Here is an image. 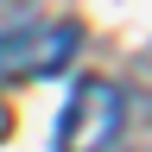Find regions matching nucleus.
<instances>
[{
  "mask_svg": "<svg viewBox=\"0 0 152 152\" xmlns=\"http://www.w3.org/2000/svg\"><path fill=\"white\" fill-rule=\"evenodd\" d=\"M83 26L76 19H19L0 32V76H57L70 70Z\"/></svg>",
  "mask_w": 152,
  "mask_h": 152,
  "instance_id": "obj_1",
  "label": "nucleus"
},
{
  "mask_svg": "<svg viewBox=\"0 0 152 152\" xmlns=\"http://www.w3.org/2000/svg\"><path fill=\"white\" fill-rule=\"evenodd\" d=\"M121 121H127V95L121 83L108 76H83L64 108V127H57V152H108L121 140Z\"/></svg>",
  "mask_w": 152,
  "mask_h": 152,
  "instance_id": "obj_2",
  "label": "nucleus"
},
{
  "mask_svg": "<svg viewBox=\"0 0 152 152\" xmlns=\"http://www.w3.org/2000/svg\"><path fill=\"white\" fill-rule=\"evenodd\" d=\"M7 133H13V114H7V108H0V140H7Z\"/></svg>",
  "mask_w": 152,
  "mask_h": 152,
  "instance_id": "obj_3",
  "label": "nucleus"
}]
</instances>
